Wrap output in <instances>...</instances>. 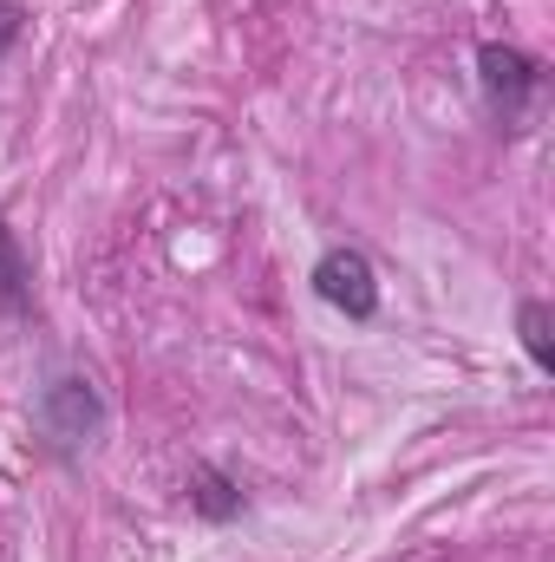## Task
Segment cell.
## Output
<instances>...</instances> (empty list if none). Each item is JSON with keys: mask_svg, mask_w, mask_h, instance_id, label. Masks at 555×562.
Returning <instances> with one entry per match:
<instances>
[{"mask_svg": "<svg viewBox=\"0 0 555 562\" xmlns=\"http://www.w3.org/2000/svg\"><path fill=\"white\" fill-rule=\"evenodd\" d=\"M0 562H13V550H7V537H0Z\"/></svg>", "mask_w": 555, "mask_h": 562, "instance_id": "obj_8", "label": "cell"}, {"mask_svg": "<svg viewBox=\"0 0 555 562\" xmlns=\"http://www.w3.org/2000/svg\"><path fill=\"white\" fill-rule=\"evenodd\" d=\"M190 504H196V517L229 524V517H242V484H236L229 471H216V464H196V477H190Z\"/></svg>", "mask_w": 555, "mask_h": 562, "instance_id": "obj_5", "label": "cell"}, {"mask_svg": "<svg viewBox=\"0 0 555 562\" xmlns=\"http://www.w3.org/2000/svg\"><path fill=\"white\" fill-rule=\"evenodd\" d=\"M517 334H523V353L536 373H555V314L550 301H523L517 307Z\"/></svg>", "mask_w": 555, "mask_h": 562, "instance_id": "obj_6", "label": "cell"}, {"mask_svg": "<svg viewBox=\"0 0 555 562\" xmlns=\"http://www.w3.org/2000/svg\"><path fill=\"white\" fill-rule=\"evenodd\" d=\"M314 294H320L333 314H347V321H373V314H380V276H373V262H366L360 249H347V243L314 262Z\"/></svg>", "mask_w": 555, "mask_h": 562, "instance_id": "obj_3", "label": "cell"}, {"mask_svg": "<svg viewBox=\"0 0 555 562\" xmlns=\"http://www.w3.org/2000/svg\"><path fill=\"white\" fill-rule=\"evenodd\" d=\"M477 86H484L490 112H497L503 125H517V119L536 105V92H543V66H536L523 46L484 40V46H477Z\"/></svg>", "mask_w": 555, "mask_h": 562, "instance_id": "obj_2", "label": "cell"}, {"mask_svg": "<svg viewBox=\"0 0 555 562\" xmlns=\"http://www.w3.org/2000/svg\"><path fill=\"white\" fill-rule=\"evenodd\" d=\"M33 307V256L20 249V236L0 223V321H20Z\"/></svg>", "mask_w": 555, "mask_h": 562, "instance_id": "obj_4", "label": "cell"}, {"mask_svg": "<svg viewBox=\"0 0 555 562\" xmlns=\"http://www.w3.org/2000/svg\"><path fill=\"white\" fill-rule=\"evenodd\" d=\"M20 33H26V7H20V0H0V59L13 53Z\"/></svg>", "mask_w": 555, "mask_h": 562, "instance_id": "obj_7", "label": "cell"}, {"mask_svg": "<svg viewBox=\"0 0 555 562\" xmlns=\"http://www.w3.org/2000/svg\"><path fill=\"white\" fill-rule=\"evenodd\" d=\"M105 425V400L86 373H59L39 386V438L59 451V458H79Z\"/></svg>", "mask_w": 555, "mask_h": 562, "instance_id": "obj_1", "label": "cell"}]
</instances>
